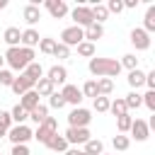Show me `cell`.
<instances>
[{
	"mask_svg": "<svg viewBox=\"0 0 155 155\" xmlns=\"http://www.w3.org/2000/svg\"><path fill=\"white\" fill-rule=\"evenodd\" d=\"M143 31H155V5H150L148 10H145V17H143V27H140Z\"/></svg>",
	"mask_w": 155,
	"mask_h": 155,
	"instance_id": "cell-23",
	"label": "cell"
},
{
	"mask_svg": "<svg viewBox=\"0 0 155 155\" xmlns=\"http://www.w3.org/2000/svg\"><path fill=\"white\" fill-rule=\"evenodd\" d=\"M131 136L138 140V143H143V140H148V136H150V128H148V124L143 121V119H133V124H131Z\"/></svg>",
	"mask_w": 155,
	"mask_h": 155,
	"instance_id": "cell-12",
	"label": "cell"
},
{
	"mask_svg": "<svg viewBox=\"0 0 155 155\" xmlns=\"http://www.w3.org/2000/svg\"><path fill=\"white\" fill-rule=\"evenodd\" d=\"M0 128H2V131H10V128H12V116H10V111H0Z\"/></svg>",
	"mask_w": 155,
	"mask_h": 155,
	"instance_id": "cell-42",
	"label": "cell"
},
{
	"mask_svg": "<svg viewBox=\"0 0 155 155\" xmlns=\"http://www.w3.org/2000/svg\"><path fill=\"white\" fill-rule=\"evenodd\" d=\"M39 41H41V36H39V31L36 29H24L22 31V39H19V44L24 46V48H34V46H39Z\"/></svg>",
	"mask_w": 155,
	"mask_h": 155,
	"instance_id": "cell-16",
	"label": "cell"
},
{
	"mask_svg": "<svg viewBox=\"0 0 155 155\" xmlns=\"http://www.w3.org/2000/svg\"><path fill=\"white\" fill-rule=\"evenodd\" d=\"M61 94H63V99H65V104H73V107H80V102H82V92H80V87H75V85H63V90H61Z\"/></svg>",
	"mask_w": 155,
	"mask_h": 155,
	"instance_id": "cell-11",
	"label": "cell"
},
{
	"mask_svg": "<svg viewBox=\"0 0 155 155\" xmlns=\"http://www.w3.org/2000/svg\"><path fill=\"white\" fill-rule=\"evenodd\" d=\"M126 80H128V85H131V87H133V92H136L138 87H143V85H145V73H143L140 68L128 70V78H126Z\"/></svg>",
	"mask_w": 155,
	"mask_h": 155,
	"instance_id": "cell-19",
	"label": "cell"
},
{
	"mask_svg": "<svg viewBox=\"0 0 155 155\" xmlns=\"http://www.w3.org/2000/svg\"><path fill=\"white\" fill-rule=\"evenodd\" d=\"M85 41V29H80V27H65L63 31H61V44L63 46H78V44H82Z\"/></svg>",
	"mask_w": 155,
	"mask_h": 155,
	"instance_id": "cell-6",
	"label": "cell"
},
{
	"mask_svg": "<svg viewBox=\"0 0 155 155\" xmlns=\"http://www.w3.org/2000/svg\"><path fill=\"white\" fill-rule=\"evenodd\" d=\"M97 90H99V97H109V94L114 92V80L99 78V80H97Z\"/></svg>",
	"mask_w": 155,
	"mask_h": 155,
	"instance_id": "cell-27",
	"label": "cell"
},
{
	"mask_svg": "<svg viewBox=\"0 0 155 155\" xmlns=\"http://www.w3.org/2000/svg\"><path fill=\"white\" fill-rule=\"evenodd\" d=\"M82 153H87V155H102L104 153V143L99 140V138H90L87 143H85V150Z\"/></svg>",
	"mask_w": 155,
	"mask_h": 155,
	"instance_id": "cell-24",
	"label": "cell"
},
{
	"mask_svg": "<svg viewBox=\"0 0 155 155\" xmlns=\"http://www.w3.org/2000/svg\"><path fill=\"white\" fill-rule=\"evenodd\" d=\"M109 97H94L92 99V107H94V111H99V114H104V111H109Z\"/></svg>",
	"mask_w": 155,
	"mask_h": 155,
	"instance_id": "cell-37",
	"label": "cell"
},
{
	"mask_svg": "<svg viewBox=\"0 0 155 155\" xmlns=\"http://www.w3.org/2000/svg\"><path fill=\"white\" fill-rule=\"evenodd\" d=\"M44 145H46L48 150H53V153H65V150H68V140H65L63 136H58V133H53Z\"/></svg>",
	"mask_w": 155,
	"mask_h": 155,
	"instance_id": "cell-18",
	"label": "cell"
},
{
	"mask_svg": "<svg viewBox=\"0 0 155 155\" xmlns=\"http://www.w3.org/2000/svg\"><path fill=\"white\" fill-rule=\"evenodd\" d=\"M56 39H51V36H44L41 41H39V51L41 53H48V56H53V48H56Z\"/></svg>",
	"mask_w": 155,
	"mask_h": 155,
	"instance_id": "cell-34",
	"label": "cell"
},
{
	"mask_svg": "<svg viewBox=\"0 0 155 155\" xmlns=\"http://www.w3.org/2000/svg\"><path fill=\"white\" fill-rule=\"evenodd\" d=\"M102 36H104V27H102V24H97V22H94V24H90V27L85 29V41H90V44H94V41H97V39H102Z\"/></svg>",
	"mask_w": 155,
	"mask_h": 155,
	"instance_id": "cell-21",
	"label": "cell"
},
{
	"mask_svg": "<svg viewBox=\"0 0 155 155\" xmlns=\"http://www.w3.org/2000/svg\"><path fill=\"white\" fill-rule=\"evenodd\" d=\"M0 155H2V153H0Z\"/></svg>",
	"mask_w": 155,
	"mask_h": 155,
	"instance_id": "cell-54",
	"label": "cell"
},
{
	"mask_svg": "<svg viewBox=\"0 0 155 155\" xmlns=\"http://www.w3.org/2000/svg\"><path fill=\"white\" fill-rule=\"evenodd\" d=\"M104 7H107V12H116V15L124 12V2H121V0H109Z\"/></svg>",
	"mask_w": 155,
	"mask_h": 155,
	"instance_id": "cell-43",
	"label": "cell"
},
{
	"mask_svg": "<svg viewBox=\"0 0 155 155\" xmlns=\"http://www.w3.org/2000/svg\"><path fill=\"white\" fill-rule=\"evenodd\" d=\"M63 155H80V150H78V148H68Z\"/></svg>",
	"mask_w": 155,
	"mask_h": 155,
	"instance_id": "cell-48",
	"label": "cell"
},
{
	"mask_svg": "<svg viewBox=\"0 0 155 155\" xmlns=\"http://www.w3.org/2000/svg\"><path fill=\"white\" fill-rule=\"evenodd\" d=\"M80 92H82V97H92V99H94V97H99L97 80H87V82L82 85V90H80Z\"/></svg>",
	"mask_w": 155,
	"mask_h": 155,
	"instance_id": "cell-35",
	"label": "cell"
},
{
	"mask_svg": "<svg viewBox=\"0 0 155 155\" xmlns=\"http://www.w3.org/2000/svg\"><path fill=\"white\" fill-rule=\"evenodd\" d=\"M48 107H53V109H63V107H65L63 94H61V92H51V94H48Z\"/></svg>",
	"mask_w": 155,
	"mask_h": 155,
	"instance_id": "cell-39",
	"label": "cell"
},
{
	"mask_svg": "<svg viewBox=\"0 0 155 155\" xmlns=\"http://www.w3.org/2000/svg\"><path fill=\"white\" fill-rule=\"evenodd\" d=\"M63 138L68 140V145H80V143L85 145V143L92 138V133H90L87 128H70V126H68V131L63 133Z\"/></svg>",
	"mask_w": 155,
	"mask_h": 155,
	"instance_id": "cell-8",
	"label": "cell"
},
{
	"mask_svg": "<svg viewBox=\"0 0 155 155\" xmlns=\"http://www.w3.org/2000/svg\"><path fill=\"white\" fill-rule=\"evenodd\" d=\"M41 102H39V94L34 92V90H29V92H24L22 97H19V107L24 109V111H31L34 107H39Z\"/></svg>",
	"mask_w": 155,
	"mask_h": 155,
	"instance_id": "cell-17",
	"label": "cell"
},
{
	"mask_svg": "<svg viewBox=\"0 0 155 155\" xmlns=\"http://www.w3.org/2000/svg\"><path fill=\"white\" fill-rule=\"evenodd\" d=\"M90 73L97 75V78H116L121 73V63L116 58H99V56H92L90 58Z\"/></svg>",
	"mask_w": 155,
	"mask_h": 155,
	"instance_id": "cell-2",
	"label": "cell"
},
{
	"mask_svg": "<svg viewBox=\"0 0 155 155\" xmlns=\"http://www.w3.org/2000/svg\"><path fill=\"white\" fill-rule=\"evenodd\" d=\"M12 80H15V75H12V70H7V68H2V70H0V85H2V87H10V85H12Z\"/></svg>",
	"mask_w": 155,
	"mask_h": 155,
	"instance_id": "cell-41",
	"label": "cell"
},
{
	"mask_svg": "<svg viewBox=\"0 0 155 155\" xmlns=\"http://www.w3.org/2000/svg\"><path fill=\"white\" fill-rule=\"evenodd\" d=\"M24 75H29L34 82H36V80H41V78H44V68H41V63H36V61H34V63H29V65L24 68Z\"/></svg>",
	"mask_w": 155,
	"mask_h": 155,
	"instance_id": "cell-26",
	"label": "cell"
},
{
	"mask_svg": "<svg viewBox=\"0 0 155 155\" xmlns=\"http://www.w3.org/2000/svg\"><path fill=\"white\" fill-rule=\"evenodd\" d=\"M7 138H10L12 145H27V143L34 138V131H31L27 124H19V126H12V128L7 131Z\"/></svg>",
	"mask_w": 155,
	"mask_h": 155,
	"instance_id": "cell-3",
	"label": "cell"
},
{
	"mask_svg": "<svg viewBox=\"0 0 155 155\" xmlns=\"http://www.w3.org/2000/svg\"><path fill=\"white\" fill-rule=\"evenodd\" d=\"M2 39H5V44L12 48V46H19V39H22V31L17 29V27H7L5 29V34H2Z\"/></svg>",
	"mask_w": 155,
	"mask_h": 155,
	"instance_id": "cell-22",
	"label": "cell"
},
{
	"mask_svg": "<svg viewBox=\"0 0 155 155\" xmlns=\"http://www.w3.org/2000/svg\"><path fill=\"white\" fill-rule=\"evenodd\" d=\"M44 5H46V10L51 12L53 19H61V17L68 15V2H65V0H46Z\"/></svg>",
	"mask_w": 155,
	"mask_h": 155,
	"instance_id": "cell-13",
	"label": "cell"
},
{
	"mask_svg": "<svg viewBox=\"0 0 155 155\" xmlns=\"http://www.w3.org/2000/svg\"><path fill=\"white\" fill-rule=\"evenodd\" d=\"M124 102H126V109H138V107L143 104V94H138V92H128V94L124 97Z\"/></svg>",
	"mask_w": 155,
	"mask_h": 155,
	"instance_id": "cell-31",
	"label": "cell"
},
{
	"mask_svg": "<svg viewBox=\"0 0 155 155\" xmlns=\"http://www.w3.org/2000/svg\"><path fill=\"white\" fill-rule=\"evenodd\" d=\"M78 56H82V58H92V56H94V44H90V41L78 44Z\"/></svg>",
	"mask_w": 155,
	"mask_h": 155,
	"instance_id": "cell-36",
	"label": "cell"
},
{
	"mask_svg": "<svg viewBox=\"0 0 155 155\" xmlns=\"http://www.w3.org/2000/svg\"><path fill=\"white\" fill-rule=\"evenodd\" d=\"M128 39H131V44L136 46V51H148V48H150V34H148V31H143L140 27L131 29Z\"/></svg>",
	"mask_w": 155,
	"mask_h": 155,
	"instance_id": "cell-9",
	"label": "cell"
},
{
	"mask_svg": "<svg viewBox=\"0 0 155 155\" xmlns=\"http://www.w3.org/2000/svg\"><path fill=\"white\" fill-rule=\"evenodd\" d=\"M12 155H31L27 145H12Z\"/></svg>",
	"mask_w": 155,
	"mask_h": 155,
	"instance_id": "cell-46",
	"label": "cell"
},
{
	"mask_svg": "<svg viewBox=\"0 0 155 155\" xmlns=\"http://www.w3.org/2000/svg\"><path fill=\"white\" fill-rule=\"evenodd\" d=\"M46 78L53 82V85H65V80H68V70L63 68V65H51L48 68V73H46Z\"/></svg>",
	"mask_w": 155,
	"mask_h": 155,
	"instance_id": "cell-14",
	"label": "cell"
},
{
	"mask_svg": "<svg viewBox=\"0 0 155 155\" xmlns=\"http://www.w3.org/2000/svg\"><path fill=\"white\" fill-rule=\"evenodd\" d=\"M22 17H24V22L34 29V24L41 19V7H36V5H24V10H22Z\"/></svg>",
	"mask_w": 155,
	"mask_h": 155,
	"instance_id": "cell-15",
	"label": "cell"
},
{
	"mask_svg": "<svg viewBox=\"0 0 155 155\" xmlns=\"http://www.w3.org/2000/svg\"><path fill=\"white\" fill-rule=\"evenodd\" d=\"M145 85H148V90H155V70L145 73Z\"/></svg>",
	"mask_w": 155,
	"mask_h": 155,
	"instance_id": "cell-45",
	"label": "cell"
},
{
	"mask_svg": "<svg viewBox=\"0 0 155 155\" xmlns=\"http://www.w3.org/2000/svg\"><path fill=\"white\" fill-rule=\"evenodd\" d=\"M2 56H5V63L10 65V70H22L24 73V68L29 63H34V48H24V46H12Z\"/></svg>",
	"mask_w": 155,
	"mask_h": 155,
	"instance_id": "cell-1",
	"label": "cell"
},
{
	"mask_svg": "<svg viewBox=\"0 0 155 155\" xmlns=\"http://www.w3.org/2000/svg\"><path fill=\"white\" fill-rule=\"evenodd\" d=\"M46 116H48V107H46V104H39V107H34V109L29 111V119H31L36 126H39V124H41Z\"/></svg>",
	"mask_w": 155,
	"mask_h": 155,
	"instance_id": "cell-25",
	"label": "cell"
},
{
	"mask_svg": "<svg viewBox=\"0 0 155 155\" xmlns=\"http://www.w3.org/2000/svg\"><path fill=\"white\" fill-rule=\"evenodd\" d=\"M119 63H121V68H128V70H136V68H138V58H136V53H126Z\"/></svg>",
	"mask_w": 155,
	"mask_h": 155,
	"instance_id": "cell-38",
	"label": "cell"
},
{
	"mask_svg": "<svg viewBox=\"0 0 155 155\" xmlns=\"http://www.w3.org/2000/svg\"><path fill=\"white\" fill-rule=\"evenodd\" d=\"M34 87H36V82H34L29 75H24V73H22L19 78H15V80H12V85H10V90H12L17 97H22L24 92H29V90H34Z\"/></svg>",
	"mask_w": 155,
	"mask_h": 155,
	"instance_id": "cell-10",
	"label": "cell"
},
{
	"mask_svg": "<svg viewBox=\"0 0 155 155\" xmlns=\"http://www.w3.org/2000/svg\"><path fill=\"white\" fill-rule=\"evenodd\" d=\"M53 56H56V58H68V56H70V48H68V46H63V44L58 41V44H56V48H53Z\"/></svg>",
	"mask_w": 155,
	"mask_h": 155,
	"instance_id": "cell-44",
	"label": "cell"
},
{
	"mask_svg": "<svg viewBox=\"0 0 155 155\" xmlns=\"http://www.w3.org/2000/svg\"><path fill=\"white\" fill-rule=\"evenodd\" d=\"M109 111H111L114 116H124V114H128V109H126V102H124V97H116L114 102H109Z\"/></svg>",
	"mask_w": 155,
	"mask_h": 155,
	"instance_id": "cell-28",
	"label": "cell"
},
{
	"mask_svg": "<svg viewBox=\"0 0 155 155\" xmlns=\"http://www.w3.org/2000/svg\"><path fill=\"white\" fill-rule=\"evenodd\" d=\"M80 155H87V153H82V150H80Z\"/></svg>",
	"mask_w": 155,
	"mask_h": 155,
	"instance_id": "cell-52",
	"label": "cell"
},
{
	"mask_svg": "<svg viewBox=\"0 0 155 155\" xmlns=\"http://www.w3.org/2000/svg\"><path fill=\"white\" fill-rule=\"evenodd\" d=\"M34 92H36L39 97H48L51 92H56V85H53L48 78H41V80H36V87H34Z\"/></svg>",
	"mask_w": 155,
	"mask_h": 155,
	"instance_id": "cell-20",
	"label": "cell"
},
{
	"mask_svg": "<svg viewBox=\"0 0 155 155\" xmlns=\"http://www.w3.org/2000/svg\"><path fill=\"white\" fill-rule=\"evenodd\" d=\"M90 10H92V19H94L97 24H102V22H104V19L109 17V12H107V7H104V5H99V2H94V5L90 7Z\"/></svg>",
	"mask_w": 155,
	"mask_h": 155,
	"instance_id": "cell-29",
	"label": "cell"
},
{
	"mask_svg": "<svg viewBox=\"0 0 155 155\" xmlns=\"http://www.w3.org/2000/svg\"><path fill=\"white\" fill-rule=\"evenodd\" d=\"M136 5H138V0H126V2H124V10H126V7H136Z\"/></svg>",
	"mask_w": 155,
	"mask_h": 155,
	"instance_id": "cell-47",
	"label": "cell"
},
{
	"mask_svg": "<svg viewBox=\"0 0 155 155\" xmlns=\"http://www.w3.org/2000/svg\"><path fill=\"white\" fill-rule=\"evenodd\" d=\"M131 124H133V116L131 114H124V116H116V128H119V133H128V128H131Z\"/></svg>",
	"mask_w": 155,
	"mask_h": 155,
	"instance_id": "cell-32",
	"label": "cell"
},
{
	"mask_svg": "<svg viewBox=\"0 0 155 155\" xmlns=\"http://www.w3.org/2000/svg\"><path fill=\"white\" fill-rule=\"evenodd\" d=\"M102 155H107V153H102Z\"/></svg>",
	"mask_w": 155,
	"mask_h": 155,
	"instance_id": "cell-53",
	"label": "cell"
},
{
	"mask_svg": "<svg viewBox=\"0 0 155 155\" xmlns=\"http://www.w3.org/2000/svg\"><path fill=\"white\" fill-rule=\"evenodd\" d=\"M70 17H73L75 27H80V29H87L90 24H94V19H92V10H90L87 5H78V7L70 12Z\"/></svg>",
	"mask_w": 155,
	"mask_h": 155,
	"instance_id": "cell-7",
	"label": "cell"
},
{
	"mask_svg": "<svg viewBox=\"0 0 155 155\" xmlns=\"http://www.w3.org/2000/svg\"><path fill=\"white\" fill-rule=\"evenodd\" d=\"M111 145H114V150H128L131 138H128V136H124V133H116V136L111 138Z\"/></svg>",
	"mask_w": 155,
	"mask_h": 155,
	"instance_id": "cell-33",
	"label": "cell"
},
{
	"mask_svg": "<svg viewBox=\"0 0 155 155\" xmlns=\"http://www.w3.org/2000/svg\"><path fill=\"white\" fill-rule=\"evenodd\" d=\"M2 65H5V56L0 53V70H2Z\"/></svg>",
	"mask_w": 155,
	"mask_h": 155,
	"instance_id": "cell-49",
	"label": "cell"
},
{
	"mask_svg": "<svg viewBox=\"0 0 155 155\" xmlns=\"http://www.w3.org/2000/svg\"><path fill=\"white\" fill-rule=\"evenodd\" d=\"M143 104H145V107L155 114V90H148V92L143 94Z\"/></svg>",
	"mask_w": 155,
	"mask_h": 155,
	"instance_id": "cell-40",
	"label": "cell"
},
{
	"mask_svg": "<svg viewBox=\"0 0 155 155\" xmlns=\"http://www.w3.org/2000/svg\"><path fill=\"white\" fill-rule=\"evenodd\" d=\"M5 136H7V131H2V128H0V138H5Z\"/></svg>",
	"mask_w": 155,
	"mask_h": 155,
	"instance_id": "cell-51",
	"label": "cell"
},
{
	"mask_svg": "<svg viewBox=\"0 0 155 155\" xmlns=\"http://www.w3.org/2000/svg\"><path fill=\"white\" fill-rule=\"evenodd\" d=\"M53 133H58V121L53 119V116H46L39 126H36V131H34V138L39 140V143H46Z\"/></svg>",
	"mask_w": 155,
	"mask_h": 155,
	"instance_id": "cell-4",
	"label": "cell"
},
{
	"mask_svg": "<svg viewBox=\"0 0 155 155\" xmlns=\"http://www.w3.org/2000/svg\"><path fill=\"white\" fill-rule=\"evenodd\" d=\"M7 7V0H0V10H5Z\"/></svg>",
	"mask_w": 155,
	"mask_h": 155,
	"instance_id": "cell-50",
	"label": "cell"
},
{
	"mask_svg": "<svg viewBox=\"0 0 155 155\" xmlns=\"http://www.w3.org/2000/svg\"><path fill=\"white\" fill-rule=\"evenodd\" d=\"M10 116H12L15 126H19V124H24V121L29 119V111H24L19 104H15V107H12V111H10Z\"/></svg>",
	"mask_w": 155,
	"mask_h": 155,
	"instance_id": "cell-30",
	"label": "cell"
},
{
	"mask_svg": "<svg viewBox=\"0 0 155 155\" xmlns=\"http://www.w3.org/2000/svg\"><path fill=\"white\" fill-rule=\"evenodd\" d=\"M90 121H92V111L85 109V107H75V109L68 114V124H70V128H87Z\"/></svg>",
	"mask_w": 155,
	"mask_h": 155,
	"instance_id": "cell-5",
	"label": "cell"
}]
</instances>
